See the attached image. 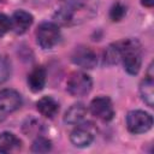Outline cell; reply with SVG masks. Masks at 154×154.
I'll list each match as a JSON object with an SVG mask.
<instances>
[{
  "label": "cell",
  "instance_id": "d6986e66",
  "mask_svg": "<svg viewBox=\"0 0 154 154\" xmlns=\"http://www.w3.org/2000/svg\"><path fill=\"white\" fill-rule=\"evenodd\" d=\"M10 77V64L5 57L0 54V83H4Z\"/></svg>",
  "mask_w": 154,
  "mask_h": 154
},
{
  "label": "cell",
  "instance_id": "4fadbf2b",
  "mask_svg": "<svg viewBox=\"0 0 154 154\" xmlns=\"http://www.w3.org/2000/svg\"><path fill=\"white\" fill-rule=\"evenodd\" d=\"M87 116V108L84 107L83 103H75L72 105L64 116V122L71 125H76L82 123V120Z\"/></svg>",
  "mask_w": 154,
  "mask_h": 154
},
{
  "label": "cell",
  "instance_id": "ba28073f",
  "mask_svg": "<svg viewBox=\"0 0 154 154\" xmlns=\"http://www.w3.org/2000/svg\"><path fill=\"white\" fill-rule=\"evenodd\" d=\"M71 59L76 65H78L83 69H93L97 63L96 54L94 53V51L91 48H89L87 46L76 47L75 51L72 52Z\"/></svg>",
  "mask_w": 154,
  "mask_h": 154
},
{
  "label": "cell",
  "instance_id": "8992f818",
  "mask_svg": "<svg viewBox=\"0 0 154 154\" xmlns=\"http://www.w3.org/2000/svg\"><path fill=\"white\" fill-rule=\"evenodd\" d=\"M95 137V128L91 123L77 124V126L71 131L70 140L73 146L78 148L88 147Z\"/></svg>",
  "mask_w": 154,
  "mask_h": 154
},
{
  "label": "cell",
  "instance_id": "277c9868",
  "mask_svg": "<svg viewBox=\"0 0 154 154\" xmlns=\"http://www.w3.org/2000/svg\"><path fill=\"white\" fill-rule=\"evenodd\" d=\"M67 91L72 96H83L91 89L93 82L89 75L82 71H76L70 75L67 79Z\"/></svg>",
  "mask_w": 154,
  "mask_h": 154
},
{
  "label": "cell",
  "instance_id": "8fae6325",
  "mask_svg": "<svg viewBox=\"0 0 154 154\" xmlns=\"http://www.w3.org/2000/svg\"><path fill=\"white\" fill-rule=\"evenodd\" d=\"M46 84V70L43 66H35L28 76V85L31 91L37 93L43 89Z\"/></svg>",
  "mask_w": 154,
  "mask_h": 154
},
{
  "label": "cell",
  "instance_id": "30bf717a",
  "mask_svg": "<svg viewBox=\"0 0 154 154\" xmlns=\"http://www.w3.org/2000/svg\"><path fill=\"white\" fill-rule=\"evenodd\" d=\"M152 69H153V64H150L149 70H148V75L146 76V78L140 84L141 97L149 107H153V103H154V81H153Z\"/></svg>",
  "mask_w": 154,
  "mask_h": 154
},
{
  "label": "cell",
  "instance_id": "44dd1931",
  "mask_svg": "<svg viewBox=\"0 0 154 154\" xmlns=\"http://www.w3.org/2000/svg\"><path fill=\"white\" fill-rule=\"evenodd\" d=\"M64 2V7H67L70 10L76 11L77 8H81L84 6L87 0H61Z\"/></svg>",
  "mask_w": 154,
  "mask_h": 154
},
{
  "label": "cell",
  "instance_id": "3957f363",
  "mask_svg": "<svg viewBox=\"0 0 154 154\" xmlns=\"http://www.w3.org/2000/svg\"><path fill=\"white\" fill-rule=\"evenodd\" d=\"M153 125V118L149 113L135 109L128 113L126 116V126L128 130L132 134H143L150 130Z\"/></svg>",
  "mask_w": 154,
  "mask_h": 154
},
{
  "label": "cell",
  "instance_id": "6da1fadb",
  "mask_svg": "<svg viewBox=\"0 0 154 154\" xmlns=\"http://www.w3.org/2000/svg\"><path fill=\"white\" fill-rule=\"evenodd\" d=\"M119 42L122 49L120 60L123 61L125 71L130 75H136L142 64V51L140 42L135 38H126Z\"/></svg>",
  "mask_w": 154,
  "mask_h": 154
},
{
  "label": "cell",
  "instance_id": "ffe728a7",
  "mask_svg": "<svg viewBox=\"0 0 154 154\" xmlns=\"http://www.w3.org/2000/svg\"><path fill=\"white\" fill-rule=\"evenodd\" d=\"M10 29H11V19L4 13H0V36H4Z\"/></svg>",
  "mask_w": 154,
  "mask_h": 154
},
{
  "label": "cell",
  "instance_id": "52a82bcc",
  "mask_svg": "<svg viewBox=\"0 0 154 154\" xmlns=\"http://www.w3.org/2000/svg\"><path fill=\"white\" fill-rule=\"evenodd\" d=\"M89 108L94 117H96L103 122L111 120L114 116V108H113L112 101L107 96H97V97L93 99Z\"/></svg>",
  "mask_w": 154,
  "mask_h": 154
},
{
  "label": "cell",
  "instance_id": "2e32d148",
  "mask_svg": "<svg viewBox=\"0 0 154 154\" xmlns=\"http://www.w3.org/2000/svg\"><path fill=\"white\" fill-rule=\"evenodd\" d=\"M42 130V123L37 119H28L24 125H23V131L28 135V136H32V135H40Z\"/></svg>",
  "mask_w": 154,
  "mask_h": 154
},
{
  "label": "cell",
  "instance_id": "5bb4252c",
  "mask_svg": "<svg viewBox=\"0 0 154 154\" xmlns=\"http://www.w3.org/2000/svg\"><path fill=\"white\" fill-rule=\"evenodd\" d=\"M22 146L20 140L12 132L0 134V153H10L19 149Z\"/></svg>",
  "mask_w": 154,
  "mask_h": 154
},
{
  "label": "cell",
  "instance_id": "9a60e30c",
  "mask_svg": "<svg viewBox=\"0 0 154 154\" xmlns=\"http://www.w3.org/2000/svg\"><path fill=\"white\" fill-rule=\"evenodd\" d=\"M120 57H122V49H120V42L119 41L109 45L103 53L105 63H107L108 65H113V64L119 63Z\"/></svg>",
  "mask_w": 154,
  "mask_h": 154
},
{
  "label": "cell",
  "instance_id": "9c48e42d",
  "mask_svg": "<svg viewBox=\"0 0 154 154\" xmlns=\"http://www.w3.org/2000/svg\"><path fill=\"white\" fill-rule=\"evenodd\" d=\"M32 24V16L23 10H18L12 14L11 18V29L16 34H24L29 26Z\"/></svg>",
  "mask_w": 154,
  "mask_h": 154
},
{
  "label": "cell",
  "instance_id": "7c38bea8",
  "mask_svg": "<svg viewBox=\"0 0 154 154\" xmlns=\"http://www.w3.org/2000/svg\"><path fill=\"white\" fill-rule=\"evenodd\" d=\"M36 107H37V111L46 118H53L59 111V105L52 96L41 97L36 102Z\"/></svg>",
  "mask_w": 154,
  "mask_h": 154
},
{
  "label": "cell",
  "instance_id": "5b68a950",
  "mask_svg": "<svg viewBox=\"0 0 154 154\" xmlns=\"http://www.w3.org/2000/svg\"><path fill=\"white\" fill-rule=\"evenodd\" d=\"M22 105V97L18 91L13 89L0 90V122L8 114L17 111Z\"/></svg>",
  "mask_w": 154,
  "mask_h": 154
},
{
  "label": "cell",
  "instance_id": "7402d4cb",
  "mask_svg": "<svg viewBox=\"0 0 154 154\" xmlns=\"http://www.w3.org/2000/svg\"><path fill=\"white\" fill-rule=\"evenodd\" d=\"M141 2L146 7H152L154 5V0H141Z\"/></svg>",
  "mask_w": 154,
  "mask_h": 154
},
{
  "label": "cell",
  "instance_id": "e0dca14e",
  "mask_svg": "<svg viewBox=\"0 0 154 154\" xmlns=\"http://www.w3.org/2000/svg\"><path fill=\"white\" fill-rule=\"evenodd\" d=\"M52 149V143L49 140L45 138V137H41L38 136L34 142H32V146H31V150L34 153H47Z\"/></svg>",
  "mask_w": 154,
  "mask_h": 154
},
{
  "label": "cell",
  "instance_id": "ac0fdd59",
  "mask_svg": "<svg viewBox=\"0 0 154 154\" xmlns=\"http://www.w3.org/2000/svg\"><path fill=\"white\" fill-rule=\"evenodd\" d=\"M126 10H125V6H123L120 2H117L114 4L112 7H111V11H109V17L113 22H118L120 20L124 14H125Z\"/></svg>",
  "mask_w": 154,
  "mask_h": 154
},
{
  "label": "cell",
  "instance_id": "7a4b0ae2",
  "mask_svg": "<svg viewBox=\"0 0 154 154\" xmlns=\"http://www.w3.org/2000/svg\"><path fill=\"white\" fill-rule=\"evenodd\" d=\"M60 38L59 26L52 22H43L38 25L36 30V40L37 43L43 49H49L54 47Z\"/></svg>",
  "mask_w": 154,
  "mask_h": 154
}]
</instances>
